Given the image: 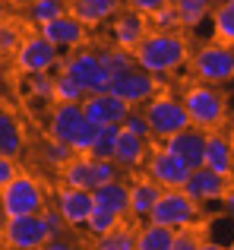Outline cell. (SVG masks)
<instances>
[{"label":"cell","instance_id":"cell-1","mask_svg":"<svg viewBox=\"0 0 234 250\" xmlns=\"http://www.w3.org/2000/svg\"><path fill=\"white\" fill-rule=\"evenodd\" d=\"M133 57H136V63H139L142 70H149V73H155L161 80V76L177 73V70L190 61V44H187V38L180 35V32L152 29L139 44H136Z\"/></svg>","mask_w":234,"mask_h":250},{"label":"cell","instance_id":"cell-2","mask_svg":"<svg viewBox=\"0 0 234 250\" xmlns=\"http://www.w3.org/2000/svg\"><path fill=\"white\" fill-rule=\"evenodd\" d=\"M180 98H184V104H187L190 124L199 127V130H206V133L218 130L225 124V117H228V98H225V92L218 89L215 83L196 80L193 85H187Z\"/></svg>","mask_w":234,"mask_h":250},{"label":"cell","instance_id":"cell-3","mask_svg":"<svg viewBox=\"0 0 234 250\" xmlns=\"http://www.w3.org/2000/svg\"><path fill=\"white\" fill-rule=\"evenodd\" d=\"M120 177V165L114 159H95L89 152H76L67 165L60 168V181L70 184V187H86V190H95L101 184Z\"/></svg>","mask_w":234,"mask_h":250},{"label":"cell","instance_id":"cell-4","mask_svg":"<svg viewBox=\"0 0 234 250\" xmlns=\"http://www.w3.org/2000/svg\"><path fill=\"white\" fill-rule=\"evenodd\" d=\"M0 206L6 209V215H32L48 209V190L41 181H35L32 174L19 171L3 190H0Z\"/></svg>","mask_w":234,"mask_h":250},{"label":"cell","instance_id":"cell-5","mask_svg":"<svg viewBox=\"0 0 234 250\" xmlns=\"http://www.w3.org/2000/svg\"><path fill=\"white\" fill-rule=\"evenodd\" d=\"M142 111H146L149 124H152L155 140H168V136H174V133L190 127V114H187L184 98H174V95H168V92L152 95L142 104Z\"/></svg>","mask_w":234,"mask_h":250},{"label":"cell","instance_id":"cell-6","mask_svg":"<svg viewBox=\"0 0 234 250\" xmlns=\"http://www.w3.org/2000/svg\"><path fill=\"white\" fill-rule=\"evenodd\" d=\"M190 67H193V76L203 83H215V85L231 83L234 80V44L218 42V38L212 44H203L190 57Z\"/></svg>","mask_w":234,"mask_h":250},{"label":"cell","instance_id":"cell-7","mask_svg":"<svg viewBox=\"0 0 234 250\" xmlns=\"http://www.w3.org/2000/svg\"><path fill=\"white\" fill-rule=\"evenodd\" d=\"M149 219L161 222V225L177 231V228L199 225V222H203V209H199V203L193 200L184 187H177V190H161V196H158V203H155Z\"/></svg>","mask_w":234,"mask_h":250},{"label":"cell","instance_id":"cell-8","mask_svg":"<svg viewBox=\"0 0 234 250\" xmlns=\"http://www.w3.org/2000/svg\"><path fill=\"white\" fill-rule=\"evenodd\" d=\"M60 67L67 70V73H73L89 95H95V92H108V85H111V73H108V67L101 63L98 48L82 44V48L70 51V54L63 57Z\"/></svg>","mask_w":234,"mask_h":250},{"label":"cell","instance_id":"cell-9","mask_svg":"<svg viewBox=\"0 0 234 250\" xmlns=\"http://www.w3.org/2000/svg\"><path fill=\"white\" fill-rule=\"evenodd\" d=\"M60 54H63V51L57 48L44 32H35V35L22 38V44L16 48L13 57H16V70H19V73L32 76V73H51V70H57Z\"/></svg>","mask_w":234,"mask_h":250},{"label":"cell","instance_id":"cell-10","mask_svg":"<svg viewBox=\"0 0 234 250\" xmlns=\"http://www.w3.org/2000/svg\"><path fill=\"white\" fill-rule=\"evenodd\" d=\"M48 238H51V228L44 222V212L10 215L3 234H0V241L6 247H16V250H38V247H44Z\"/></svg>","mask_w":234,"mask_h":250},{"label":"cell","instance_id":"cell-11","mask_svg":"<svg viewBox=\"0 0 234 250\" xmlns=\"http://www.w3.org/2000/svg\"><path fill=\"white\" fill-rule=\"evenodd\" d=\"M108 89H111L114 95H120L123 102H130L133 108H139V104H146L152 95H158V76L142 70L139 63H133V67L123 70V73H114Z\"/></svg>","mask_w":234,"mask_h":250},{"label":"cell","instance_id":"cell-12","mask_svg":"<svg viewBox=\"0 0 234 250\" xmlns=\"http://www.w3.org/2000/svg\"><path fill=\"white\" fill-rule=\"evenodd\" d=\"M142 168H146V174L152 177V181H158L165 190L184 187V184L190 181V174H193V168L187 165L184 159H177L168 146L152 149V152L146 155V165H142Z\"/></svg>","mask_w":234,"mask_h":250},{"label":"cell","instance_id":"cell-13","mask_svg":"<svg viewBox=\"0 0 234 250\" xmlns=\"http://www.w3.org/2000/svg\"><path fill=\"white\" fill-rule=\"evenodd\" d=\"M86 124H89V117H86L82 102H57L51 108V117H48V136L76 146L79 133L86 130Z\"/></svg>","mask_w":234,"mask_h":250},{"label":"cell","instance_id":"cell-14","mask_svg":"<svg viewBox=\"0 0 234 250\" xmlns=\"http://www.w3.org/2000/svg\"><path fill=\"white\" fill-rule=\"evenodd\" d=\"M149 32H152V22H149V16L139 13L136 6L123 3L120 10L114 13V19H111V42L120 44V48L136 51V44H139Z\"/></svg>","mask_w":234,"mask_h":250},{"label":"cell","instance_id":"cell-15","mask_svg":"<svg viewBox=\"0 0 234 250\" xmlns=\"http://www.w3.org/2000/svg\"><path fill=\"white\" fill-rule=\"evenodd\" d=\"M41 32L63 51V54H70V51H76V48H82V44H89V25L82 22L76 13H70V10L60 13L57 19H51V22H44Z\"/></svg>","mask_w":234,"mask_h":250},{"label":"cell","instance_id":"cell-16","mask_svg":"<svg viewBox=\"0 0 234 250\" xmlns=\"http://www.w3.org/2000/svg\"><path fill=\"white\" fill-rule=\"evenodd\" d=\"M54 206L60 209V215L67 219L70 228H86L89 215H92V209H95V193L86 190V187H70V184H63L54 193Z\"/></svg>","mask_w":234,"mask_h":250},{"label":"cell","instance_id":"cell-17","mask_svg":"<svg viewBox=\"0 0 234 250\" xmlns=\"http://www.w3.org/2000/svg\"><path fill=\"white\" fill-rule=\"evenodd\" d=\"M82 108H86V117H89L92 124L105 127V124H123V121H127V114L133 111V104L123 102L120 95H114V92L108 89V92H95V95H86Z\"/></svg>","mask_w":234,"mask_h":250},{"label":"cell","instance_id":"cell-18","mask_svg":"<svg viewBox=\"0 0 234 250\" xmlns=\"http://www.w3.org/2000/svg\"><path fill=\"white\" fill-rule=\"evenodd\" d=\"M228 181L231 177H225V174H218V171L199 165V168H193V174H190V181L184 184V190L199 203V206H203V203H222L225 193H228V187H231Z\"/></svg>","mask_w":234,"mask_h":250},{"label":"cell","instance_id":"cell-19","mask_svg":"<svg viewBox=\"0 0 234 250\" xmlns=\"http://www.w3.org/2000/svg\"><path fill=\"white\" fill-rule=\"evenodd\" d=\"M206 130H199V127H187V130H180V133H174V136H168L165 140V146L171 149L177 159H184L190 168H199L206 162Z\"/></svg>","mask_w":234,"mask_h":250},{"label":"cell","instance_id":"cell-20","mask_svg":"<svg viewBox=\"0 0 234 250\" xmlns=\"http://www.w3.org/2000/svg\"><path fill=\"white\" fill-rule=\"evenodd\" d=\"M161 184L152 181L149 174H136L133 181H130V215L133 219H149L155 209V203H158L161 196Z\"/></svg>","mask_w":234,"mask_h":250},{"label":"cell","instance_id":"cell-21","mask_svg":"<svg viewBox=\"0 0 234 250\" xmlns=\"http://www.w3.org/2000/svg\"><path fill=\"white\" fill-rule=\"evenodd\" d=\"M146 155H149V140L130 133V130H120L117 136V149H114V162L120 165V171H136L146 165Z\"/></svg>","mask_w":234,"mask_h":250},{"label":"cell","instance_id":"cell-22","mask_svg":"<svg viewBox=\"0 0 234 250\" xmlns=\"http://www.w3.org/2000/svg\"><path fill=\"white\" fill-rule=\"evenodd\" d=\"M203 165L225 174V177H234V143L228 136H222L218 130H212L206 136V162Z\"/></svg>","mask_w":234,"mask_h":250},{"label":"cell","instance_id":"cell-23","mask_svg":"<svg viewBox=\"0 0 234 250\" xmlns=\"http://www.w3.org/2000/svg\"><path fill=\"white\" fill-rule=\"evenodd\" d=\"M120 6H123V0H73V3H70V13H76L89 29H95V25L111 22Z\"/></svg>","mask_w":234,"mask_h":250},{"label":"cell","instance_id":"cell-24","mask_svg":"<svg viewBox=\"0 0 234 250\" xmlns=\"http://www.w3.org/2000/svg\"><path fill=\"white\" fill-rule=\"evenodd\" d=\"M25 149V133L22 124L16 121V114L6 108H0V155H10V159H19Z\"/></svg>","mask_w":234,"mask_h":250},{"label":"cell","instance_id":"cell-25","mask_svg":"<svg viewBox=\"0 0 234 250\" xmlns=\"http://www.w3.org/2000/svg\"><path fill=\"white\" fill-rule=\"evenodd\" d=\"M92 193H95V203H98V206H108L120 215H130V184H123L120 177L95 187Z\"/></svg>","mask_w":234,"mask_h":250},{"label":"cell","instance_id":"cell-26","mask_svg":"<svg viewBox=\"0 0 234 250\" xmlns=\"http://www.w3.org/2000/svg\"><path fill=\"white\" fill-rule=\"evenodd\" d=\"M174 247V228L161 222L146 219V225L136 231V250H171Z\"/></svg>","mask_w":234,"mask_h":250},{"label":"cell","instance_id":"cell-27","mask_svg":"<svg viewBox=\"0 0 234 250\" xmlns=\"http://www.w3.org/2000/svg\"><path fill=\"white\" fill-rule=\"evenodd\" d=\"M25 92L38 104H57V73H32L25 76Z\"/></svg>","mask_w":234,"mask_h":250},{"label":"cell","instance_id":"cell-28","mask_svg":"<svg viewBox=\"0 0 234 250\" xmlns=\"http://www.w3.org/2000/svg\"><path fill=\"white\" fill-rule=\"evenodd\" d=\"M92 247L95 250H136V231H133V225L120 222V225L111 228L108 234L92 238Z\"/></svg>","mask_w":234,"mask_h":250},{"label":"cell","instance_id":"cell-29","mask_svg":"<svg viewBox=\"0 0 234 250\" xmlns=\"http://www.w3.org/2000/svg\"><path fill=\"white\" fill-rule=\"evenodd\" d=\"M123 219H127V215H120V212H114V209L98 206V203H95V209H92V215H89V222H86L82 231H86L89 238H101V234H108L111 228L120 225Z\"/></svg>","mask_w":234,"mask_h":250},{"label":"cell","instance_id":"cell-30","mask_svg":"<svg viewBox=\"0 0 234 250\" xmlns=\"http://www.w3.org/2000/svg\"><path fill=\"white\" fill-rule=\"evenodd\" d=\"M98 57H101V63L108 67V73H123V70H130L136 63V57H133V51L130 48H120V44H101L98 48Z\"/></svg>","mask_w":234,"mask_h":250},{"label":"cell","instance_id":"cell-31","mask_svg":"<svg viewBox=\"0 0 234 250\" xmlns=\"http://www.w3.org/2000/svg\"><path fill=\"white\" fill-rule=\"evenodd\" d=\"M212 32L218 42H231L234 44V0H222L212 13Z\"/></svg>","mask_w":234,"mask_h":250},{"label":"cell","instance_id":"cell-32","mask_svg":"<svg viewBox=\"0 0 234 250\" xmlns=\"http://www.w3.org/2000/svg\"><path fill=\"white\" fill-rule=\"evenodd\" d=\"M73 155H76V149L70 146V143H63V140L48 136V140L41 143V162H44V165H51V168H57V171L67 165Z\"/></svg>","mask_w":234,"mask_h":250},{"label":"cell","instance_id":"cell-33","mask_svg":"<svg viewBox=\"0 0 234 250\" xmlns=\"http://www.w3.org/2000/svg\"><path fill=\"white\" fill-rule=\"evenodd\" d=\"M120 124H105V127L98 130V136H95L92 143V152L95 159H114V149H117V136H120Z\"/></svg>","mask_w":234,"mask_h":250},{"label":"cell","instance_id":"cell-34","mask_svg":"<svg viewBox=\"0 0 234 250\" xmlns=\"http://www.w3.org/2000/svg\"><path fill=\"white\" fill-rule=\"evenodd\" d=\"M60 13H67V3L63 0H32L29 3V19L41 29L44 22H51V19H57Z\"/></svg>","mask_w":234,"mask_h":250},{"label":"cell","instance_id":"cell-35","mask_svg":"<svg viewBox=\"0 0 234 250\" xmlns=\"http://www.w3.org/2000/svg\"><path fill=\"white\" fill-rule=\"evenodd\" d=\"M89 92L82 89V83L67 70H57V102H86Z\"/></svg>","mask_w":234,"mask_h":250},{"label":"cell","instance_id":"cell-36","mask_svg":"<svg viewBox=\"0 0 234 250\" xmlns=\"http://www.w3.org/2000/svg\"><path fill=\"white\" fill-rule=\"evenodd\" d=\"M149 22H152V29H158V32H180L184 29V16H180V10H177L174 0L168 6H161L158 13H152Z\"/></svg>","mask_w":234,"mask_h":250},{"label":"cell","instance_id":"cell-37","mask_svg":"<svg viewBox=\"0 0 234 250\" xmlns=\"http://www.w3.org/2000/svg\"><path fill=\"white\" fill-rule=\"evenodd\" d=\"M174 3H177L180 16H184V29H193V25H199L209 16L212 0H174Z\"/></svg>","mask_w":234,"mask_h":250},{"label":"cell","instance_id":"cell-38","mask_svg":"<svg viewBox=\"0 0 234 250\" xmlns=\"http://www.w3.org/2000/svg\"><path fill=\"white\" fill-rule=\"evenodd\" d=\"M22 32L16 29L13 22H3L0 19V57H10V54H16V48L22 44Z\"/></svg>","mask_w":234,"mask_h":250},{"label":"cell","instance_id":"cell-39","mask_svg":"<svg viewBox=\"0 0 234 250\" xmlns=\"http://www.w3.org/2000/svg\"><path fill=\"white\" fill-rule=\"evenodd\" d=\"M123 130H130V133H136V136H142V140H155L152 136V124H149V117H146V111H130L127 114V121L120 124Z\"/></svg>","mask_w":234,"mask_h":250},{"label":"cell","instance_id":"cell-40","mask_svg":"<svg viewBox=\"0 0 234 250\" xmlns=\"http://www.w3.org/2000/svg\"><path fill=\"white\" fill-rule=\"evenodd\" d=\"M199 247H206V244H203V234L196 231V225L174 231V247L171 250H199Z\"/></svg>","mask_w":234,"mask_h":250},{"label":"cell","instance_id":"cell-41","mask_svg":"<svg viewBox=\"0 0 234 250\" xmlns=\"http://www.w3.org/2000/svg\"><path fill=\"white\" fill-rule=\"evenodd\" d=\"M98 124H92V121H89L86 124V130H82V133H79V140H76V152H92V143H95V136H98Z\"/></svg>","mask_w":234,"mask_h":250},{"label":"cell","instance_id":"cell-42","mask_svg":"<svg viewBox=\"0 0 234 250\" xmlns=\"http://www.w3.org/2000/svg\"><path fill=\"white\" fill-rule=\"evenodd\" d=\"M73 247H76V238H73V234H67V231L51 234V238L44 241V250H73Z\"/></svg>","mask_w":234,"mask_h":250},{"label":"cell","instance_id":"cell-43","mask_svg":"<svg viewBox=\"0 0 234 250\" xmlns=\"http://www.w3.org/2000/svg\"><path fill=\"white\" fill-rule=\"evenodd\" d=\"M16 174H19L16 159H10V155H0V190H3V187H6V184H10Z\"/></svg>","mask_w":234,"mask_h":250},{"label":"cell","instance_id":"cell-44","mask_svg":"<svg viewBox=\"0 0 234 250\" xmlns=\"http://www.w3.org/2000/svg\"><path fill=\"white\" fill-rule=\"evenodd\" d=\"M44 222H48V228H51V234H60V231H67V219L60 215V209H44Z\"/></svg>","mask_w":234,"mask_h":250},{"label":"cell","instance_id":"cell-45","mask_svg":"<svg viewBox=\"0 0 234 250\" xmlns=\"http://www.w3.org/2000/svg\"><path fill=\"white\" fill-rule=\"evenodd\" d=\"M127 6H136L139 13H146V16H152V13H158L161 6H168L171 0H123Z\"/></svg>","mask_w":234,"mask_h":250},{"label":"cell","instance_id":"cell-46","mask_svg":"<svg viewBox=\"0 0 234 250\" xmlns=\"http://www.w3.org/2000/svg\"><path fill=\"white\" fill-rule=\"evenodd\" d=\"M222 206H225V215L234 222V184L228 187V193H225V200H222Z\"/></svg>","mask_w":234,"mask_h":250},{"label":"cell","instance_id":"cell-47","mask_svg":"<svg viewBox=\"0 0 234 250\" xmlns=\"http://www.w3.org/2000/svg\"><path fill=\"white\" fill-rule=\"evenodd\" d=\"M6 219H10V215H6V209L0 206V234H3V228H6Z\"/></svg>","mask_w":234,"mask_h":250},{"label":"cell","instance_id":"cell-48","mask_svg":"<svg viewBox=\"0 0 234 250\" xmlns=\"http://www.w3.org/2000/svg\"><path fill=\"white\" fill-rule=\"evenodd\" d=\"M0 108H3V89H0Z\"/></svg>","mask_w":234,"mask_h":250},{"label":"cell","instance_id":"cell-49","mask_svg":"<svg viewBox=\"0 0 234 250\" xmlns=\"http://www.w3.org/2000/svg\"><path fill=\"white\" fill-rule=\"evenodd\" d=\"M231 250H234V241H231Z\"/></svg>","mask_w":234,"mask_h":250}]
</instances>
